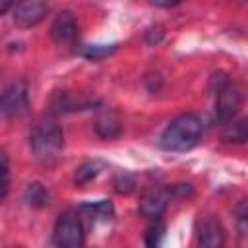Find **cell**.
Listing matches in <instances>:
<instances>
[{"label":"cell","instance_id":"obj_1","mask_svg":"<svg viewBox=\"0 0 248 248\" xmlns=\"http://www.w3.org/2000/svg\"><path fill=\"white\" fill-rule=\"evenodd\" d=\"M202 134H203V124L200 116L186 112L169 122V126L161 134L159 145L165 151H172V153L188 151L194 145H198V141L202 140Z\"/></svg>","mask_w":248,"mask_h":248},{"label":"cell","instance_id":"obj_2","mask_svg":"<svg viewBox=\"0 0 248 248\" xmlns=\"http://www.w3.org/2000/svg\"><path fill=\"white\" fill-rule=\"evenodd\" d=\"M29 145H31V151L37 161H41V163L54 161L64 147L62 128L52 120L39 122L29 134Z\"/></svg>","mask_w":248,"mask_h":248},{"label":"cell","instance_id":"obj_3","mask_svg":"<svg viewBox=\"0 0 248 248\" xmlns=\"http://www.w3.org/2000/svg\"><path fill=\"white\" fill-rule=\"evenodd\" d=\"M52 242L60 248H79L85 242L83 223L78 217V213L66 211L62 213L52 229Z\"/></svg>","mask_w":248,"mask_h":248},{"label":"cell","instance_id":"obj_4","mask_svg":"<svg viewBox=\"0 0 248 248\" xmlns=\"http://www.w3.org/2000/svg\"><path fill=\"white\" fill-rule=\"evenodd\" d=\"M29 108V93H27V85L21 79L12 81L4 91H2V99H0V112L4 118H17L21 114H25V110Z\"/></svg>","mask_w":248,"mask_h":248},{"label":"cell","instance_id":"obj_5","mask_svg":"<svg viewBox=\"0 0 248 248\" xmlns=\"http://www.w3.org/2000/svg\"><path fill=\"white\" fill-rule=\"evenodd\" d=\"M242 107V95L240 91L227 81L223 87L215 91V120L219 124H229Z\"/></svg>","mask_w":248,"mask_h":248},{"label":"cell","instance_id":"obj_6","mask_svg":"<svg viewBox=\"0 0 248 248\" xmlns=\"http://www.w3.org/2000/svg\"><path fill=\"white\" fill-rule=\"evenodd\" d=\"M48 12V0H17L14 4L12 19L19 29L35 27Z\"/></svg>","mask_w":248,"mask_h":248},{"label":"cell","instance_id":"obj_7","mask_svg":"<svg viewBox=\"0 0 248 248\" xmlns=\"http://www.w3.org/2000/svg\"><path fill=\"white\" fill-rule=\"evenodd\" d=\"M50 37L56 45H72L78 39L76 16L72 12H60L50 25Z\"/></svg>","mask_w":248,"mask_h":248},{"label":"cell","instance_id":"obj_8","mask_svg":"<svg viewBox=\"0 0 248 248\" xmlns=\"http://www.w3.org/2000/svg\"><path fill=\"white\" fill-rule=\"evenodd\" d=\"M169 200H170V190H149L143 194L141 202H140V213L147 219H159L167 205H169Z\"/></svg>","mask_w":248,"mask_h":248},{"label":"cell","instance_id":"obj_9","mask_svg":"<svg viewBox=\"0 0 248 248\" xmlns=\"http://www.w3.org/2000/svg\"><path fill=\"white\" fill-rule=\"evenodd\" d=\"M95 132L99 138L103 140H114L122 134V120L116 112L112 110H105L97 116L95 120Z\"/></svg>","mask_w":248,"mask_h":248},{"label":"cell","instance_id":"obj_10","mask_svg":"<svg viewBox=\"0 0 248 248\" xmlns=\"http://www.w3.org/2000/svg\"><path fill=\"white\" fill-rule=\"evenodd\" d=\"M225 242V231L213 217H205L200 227V244L205 248H219Z\"/></svg>","mask_w":248,"mask_h":248},{"label":"cell","instance_id":"obj_11","mask_svg":"<svg viewBox=\"0 0 248 248\" xmlns=\"http://www.w3.org/2000/svg\"><path fill=\"white\" fill-rule=\"evenodd\" d=\"M221 138L227 143H246L248 141V116L240 118L236 122H229L225 124V130L221 134Z\"/></svg>","mask_w":248,"mask_h":248},{"label":"cell","instance_id":"obj_12","mask_svg":"<svg viewBox=\"0 0 248 248\" xmlns=\"http://www.w3.org/2000/svg\"><path fill=\"white\" fill-rule=\"evenodd\" d=\"M23 198H25V202H27L29 205H33V207H45V205H48V200H50L48 190H46L41 182H31V184L25 188Z\"/></svg>","mask_w":248,"mask_h":248},{"label":"cell","instance_id":"obj_13","mask_svg":"<svg viewBox=\"0 0 248 248\" xmlns=\"http://www.w3.org/2000/svg\"><path fill=\"white\" fill-rule=\"evenodd\" d=\"M79 211L87 213L89 217L95 215L97 219H103V221H108L114 215L112 203L108 200H99V202H93V203H83V205H79Z\"/></svg>","mask_w":248,"mask_h":248},{"label":"cell","instance_id":"obj_14","mask_svg":"<svg viewBox=\"0 0 248 248\" xmlns=\"http://www.w3.org/2000/svg\"><path fill=\"white\" fill-rule=\"evenodd\" d=\"M116 48H118L116 43H112V45H89V46H85L83 56L89 58V60H101V58L110 56L112 52H116Z\"/></svg>","mask_w":248,"mask_h":248},{"label":"cell","instance_id":"obj_15","mask_svg":"<svg viewBox=\"0 0 248 248\" xmlns=\"http://www.w3.org/2000/svg\"><path fill=\"white\" fill-rule=\"evenodd\" d=\"M97 174H99V163H93V161L83 163V165L76 170V182H78V184H87V182H91Z\"/></svg>","mask_w":248,"mask_h":248},{"label":"cell","instance_id":"obj_16","mask_svg":"<svg viewBox=\"0 0 248 248\" xmlns=\"http://www.w3.org/2000/svg\"><path fill=\"white\" fill-rule=\"evenodd\" d=\"M163 238H165V225L155 219V223L149 225V229L145 232V244L147 246H159L163 242Z\"/></svg>","mask_w":248,"mask_h":248},{"label":"cell","instance_id":"obj_17","mask_svg":"<svg viewBox=\"0 0 248 248\" xmlns=\"http://www.w3.org/2000/svg\"><path fill=\"white\" fill-rule=\"evenodd\" d=\"M236 227L242 236H248V200H242L236 207Z\"/></svg>","mask_w":248,"mask_h":248},{"label":"cell","instance_id":"obj_18","mask_svg":"<svg viewBox=\"0 0 248 248\" xmlns=\"http://www.w3.org/2000/svg\"><path fill=\"white\" fill-rule=\"evenodd\" d=\"M136 186V178L130 174V172H122L114 178V190L118 194H130Z\"/></svg>","mask_w":248,"mask_h":248},{"label":"cell","instance_id":"obj_19","mask_svg":"<svg viewBox=\"0 0 248 248\" xmlns=\"http://www.w3.org/2000/svg\"><path fill=\"white\" fill-rule=\"evenodd\" d=\"M8 190H10V161H8V155L2 153V192H0L2 200H6Z\"/></svg>","mask_w":248,"mask_h":248},{"label":"cell","instance_id":"obj_20","mask_svg":"<svg viewBox=\"0 0 248 248\" xmlns=\"http://www.w3.org/2000/svg\"><path fill=\"white\" fill-rule=\"evenodd\" d=\"M163 35H165V31H163V27H151L149 31H147V35H145V41L149 43V45H157L161 39H163Z\"/></svg>","mask_w":248,"mask_h":248},{"label":"cell","instance_id":"obj_21","mask_svg":"<svg viewBox=\"0 0 248 248\" xmlns=\"http://www.w3.org/2000/svg\"><path fill=\"white\" fill-rule=\"evenodd\" d=\"M182 0H149L151 6H157V8H170V6H176L180 4Z\"/></svg>","mask_w":248,"mask_h":248},{"label":"cell","instance_id":"obj_22","mask_svg":"<svg viewBox=\"0 0 248 248\" xmlns=\"http://www.w3.org/2000/svg\"><path fill=\"white\" fill-rule=\"evenodd\" d=\"M12 4H16V2H14V0H0V12L6 14V12L12 8Z\"/></svg>","mask_w":248,"mask_h":248},{"label":"cell","instance_id":"obj_23","mask_svg":"<svg viewBox=\"0 0 248 248\" xmlns=\"http://www.w3.org/2000/svg\"><path fill=\"white\" fill-rule=\"evenodd\" d=\"M244 2H248V0H244Z\"/></svg>","mask_w":248,"mask_h":248}]
</instances>
